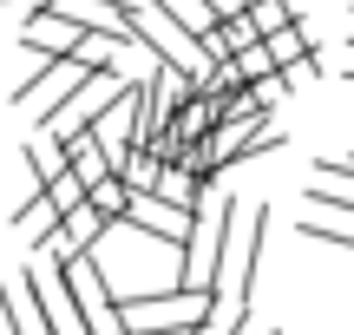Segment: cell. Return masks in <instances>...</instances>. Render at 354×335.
I'll return each instance as SVG.
<instances>
[{
	"label": "cell",
	"mask_w": 354,
	"mask_h": 335,
	"mask_svg": "<svg viewBox=\"0 0 354 335\" xmlns=\"http://www.w3.org/2000/svg\"><path fill=\"white\" fill-rule=\"evenodd\" d=\"M86 33H92V26H79L73 13L46 7V13H26V26H20V46L33 53V60H73Z\"/></svg>",
	"instance_id": "cell-5"
},
{
	"label": "cell",
	"mask_w": 354,
	"mask_h": 335,
	"mask_svg": "<svg viewBox=\"0 0 354 335\" xmlns=\"http://www.w3.org/2000/svg\"><path fill=\"white\" fill-rule=\"evenodd\" d=\"M86 79H92V73H86L79 60H46V73H39V79H26V86L13 92V105H20L33 125H46V118H59L66 105L79 99V86H86Z\"/></svg>",
	"instance_id": "cell-4"
},
{
	"label": "cell",
	"mask_w": 354,
	"mask_h": 335,
	"mask_svg": "<svg viewBox=\"0 0 354 335\" xmlns=\"http://www.w3.org/2000/svg\"><path fill=\"white\" fill-rule=\"evenodd\" d=\"M243 20L269 39V33H282V26H295V0H250V7H243Z\"/></svg>",
	"instance_id": "cell-8"
},
{
	"label": "cell",
	"mask_w": 354,
	"mask_h": 335,
	"mask_svg": "<svg viewBox=\"0 0 354 335\" xmlns=\"http://www.w3.org/2000/svg\"><path fill=\"white\" fill-rule=\"evenodd\" d=\"M269 53H276L282 79H315V73H322L315 39H308V26H302V20H295V26H282V33H269Z\"/></svg>",
	"instance_id": "cell-6"
},
{
	"label": "cell",
	"mask_w": 354,
	"mask_h": 335,
	"mask_svg": "<svg viewBox=\"0 0 354 335\" xmlns=\"http://www.w3.org/2000/svg\"><path fill=\"white\" fill-rule=\"evenodd\" d=\"M53 270L66 276V296H73L79 323L86 335H125V316H118V296H112V276L99 270V257H73V263H53Z\"/></svg>",
	"instance_id": "cell-1"
},
{
	"label": "cell",
	"mask_w": 354,
	"mask_h": 335,
	"mask_svg": "<svg viewBox=\"0 0 354 335\" xmlns=\"http://www.w3.org/2000/svg\"><path fill=\"white\" fill-rule=\"evenodd\" d=\"M348 39H354V33H348Z\"/></svg>",
	"instance_id": "cell-13"
},
{
	"label": "cell",
	"mask_w": 354,
	"mask_h": 335,
	"mask_svg": "<svg viewBox=\"0 0 354 335\" xmlns=\"http://www.w3.org/2000/svg\"><path fill=\"white\" fill-rule=\"evenodd\" d=\"M20 158H26V171L39 178V191H46V184L59 178L66 165H73V158H66V145L53 138V132H39V138H26V152H20Z\"/></svg>",
	"instance_id": "cell-7"
},
{
	"label": "cell",
	"mask_w": 354,
	"mask_h": 335,
	"mask_svg": "<svg viewBox=\"0 0 354 335\" xmlns=\"http://www.w3.org/2000/svg\"><path fill=\"white\" fill-rule=\"evenodd\" d=\"M20 296L33 302L39 335H86V323H79V309H73V296H66V276L53 270L46 257H33V263L20 270Z\"/></svg>",
	"instance_id": "cell-3"
},
{
	"label": "cell",
	"mask_w": 354,
	"mask_h": 335,
	"mask_svg": "<svg viewBox=\"0 0 354 335\" xmlns=\"http://www.w3.org/2000/svg\"><path fill=\"white\" fill-rule=\"evenodd\" d=\"M236 73H243V86H263V79H276V73H282L276 53H269V39H256V46H243V53H236Z\"/></svg>",
	"instance_id": "cell-10"
},
{
	"label": "cell",
	"mask_w": 354,
	"mask_h": 335,
	"mask_svg": "<svg viewBox=\"0 0 354 335\" xmlns=\"http://www.w3.org/2000/svg\"><path fill=\"white\" fill-rule=\"evenodd\" d=\"M46 204H53V210H59V224H66V217H73V210H79V204H86V178H79V171H73V165H66V171H59V178H53V184H46Z\"/></svg>",
	"instance_id": "cell-9"
},
{
	"label": "cell",
	"mask_w": 354,
	"mask_h": 335,
	"mask_svg": "<svg viewBox=\"0 0 354 335\" xmlns=\"http://www.w3.org/2000/svg\"><path fill=\"white\" fill-rule=\"evenodd\" d=\"M171 13L190 26V33H197V46H203V33H210V26L223 20V7H216V0H171Z\"/></svg>",
	"instance_id": "cell-11"
},
{
	"label": "cell",
	"mask_w": 354,
	"mask_h": 335,
	"mask_svg": "<svg viewBox=\"0 0 354 335\" xmlns=\"http://www.w3.org/2000/svg\"><path fill=\"white\" fill-rule=\"evenodd\" d=\"M118 316H125V335H158V329H197L210 316V289L177 283L165 296H118Z\"/></svg>",
	"instance_id": "cell-2"
},
{
	"label": "cell",
	"mask_w": 354,
	"mask_h": 335,
	"mask_svg": "<svg viewBox=\"0 0 354 335\" xmlns=\"http://www.w3.org/2000/svg\"><path fill=\"white\" fill-rule=\"evenodd\" d=\"M348 7H354V0H348Z\"/></svg>",
	"instance_id": "cell-12"
}]
</instances>
